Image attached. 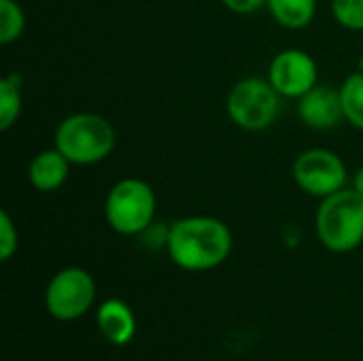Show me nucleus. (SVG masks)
<instances>
[{"label":"nucleus","mask_w":363,"mask_h":361,"mask_svg":"<svg viewBox=\"0 0 363 361\" xmlns=\"http://www.w3.org/2000/svg\"><path fill=\"white\" fill-rule=\"evenodd\" d=\"M234 238L225 221L208 215L177 219L166 234V251L174 266L187 272L219 268L232 253Z\"/></svg>","instance_id":"obj_1"},{"label":"nucleus","mask_w":363,"mask_h":361,"mask_svg":"<svg viewBox=\"0 0 363 361\" xmlns=\"http://www.w3.org/2000/svg\"><path fill=\"white\" fill-rule=\"evenodd\" d=\"M115 143L113 123L98 113H72L64 117L53 136V147L74 166H91L106 160Z\"/></svg>","instance_id":"obj_2"},{"label":"nucleus","mask_w":363,"mask_h":361,"mask_svg":"<svg viewBox=\"0 0 363 361\" xmlns=\"http://www.w3.org/2000/svg\"><path fill=\"white\" fill-rule=\"evenodd\" d=\"M319 243L332 253H351L363 243V198L345 187L321 200L315 215Z\"/></svg>","instance_id":"obj_3"},{"label":"nucleus","mask_w":363,"mask_h":361,"mask_svg":"<svg viewBox=\"0 0 363 361\" xmlns=\"http://www.w3.org/2000/svg\"><path fill=\"white\" fill-rule=\"evenodd\" d=\"M157 211L153 187L136 177L117 181L104 202V217L113 232L121 236H138L151 228Z\"/></svg>","instance_id":"obj_4"},{"label":"nucleus","mask_w":363,"mask_h":361,"mask_svg":"<svg viewBox=\"0 0 363 361\" xmlns=\"http://www.w3.org/2000/svg\"><path fill=\"white\" fill-rule=\"evenodd\" d=\"M283 96L268 79L247 77L232 85L228 94V117L234 126L247 132H262L270 128L281 113Z\"/></svg>","instance_id":"obj_5"},{"label":"nucleus","mask_w":363,"mask_h":361,"mask_svg":"<svg viewBox=\"0 0 363 361\" xmlns=\"http://www.w3.org/2000/svg\"><path fill=\"white\" fill-rule=\"evenodd\" d=\"M96 300L94 277L79 266H68L51 277L45 287V309L62 323L81 319Z\"/></svg>","instance_id":"obj_6"},{"label":"nucleus","mask_w":363,"mask_h":361,"mask_svg":"<svg viewBox=\"0 0 363 361\" xmlns=\"http://www.w3.org/2000/svg\"><path fill=\"white\" fill-rule=\"evenodd\" d=\"M296 185L315 198H328L347 187L349 172L345 160L330 149H306L294 162Z\"/></svg>","instance_id":"obj_7"},{"label":"nucleus","mask_w":363,"mask_h":361,"mask_svg":"<svg viewBox=\"0 0 363 361\" xmlns=\"http://www.w3.org/2000/svg\"><path fill=\"white\" fill-rule=\"evenodd\" d=\"M268 81L283 98L298 100L319 83V68L308 51L289 47L272 57Z\"/></svg>","instance_id":"obj_8"},{"label":"nucleus","mask_w":363,"mask_h":361,"mask_svg":"<svg viewBox=\"0 0 363 361\" xmlns=\"http://www.w3.org/2000/svg\"><path fill=\"white\" fill-rule=\"evenodd\" d=\"M298 117L313 130H332L345 119L340 89L317 83L311 91L298 98Z\"/></svg>","instance_id":"obj_9"},{"label":"nucleus","mask_w":363,"mask_h":361,"mask_svg":"<svg viewBox=\"0 0 363 361\" xmlns=\"http://www.w3.org/2000/svg\"><path fill=\"white\" fill-rule=\"evenodd\" d=\"M96 326L102 338L115 347H125L136 336L134 311L119 298H108L98 306Z\"/></svg>","instance_id":"obj_10"},{"label":"nucleus","mask_w":363,"mask_h":361,"mask_svg":"<svg viewBox=\"0 0 363 361\" xmlns=\"http://www.w3.org/2000/svg\"><path fill=\"white\" fill-rule=\"evenodd\" d=\"M70 166L72 164L55 147L43 149L32 157L28 166V181L40 194L57 191L68 181Z\"/></svg>","instance_id":"obj_11"},{"label":"nucleus","mask_w":363,"mask_h":361,"mask_svg":"<svg viewBox=\"0 0 363 361\" xmlns=\"http://www.w3.org/2000/svg\"><path fill=\"white\" fill-rule=\"evenodd\" d=\"M266 9L287 30L306 28L317 13V0H268Z\"/></svg>","instance_id":"obj_12"},{"label":"nucleus","mask_w":363,"mask_h":361,"mask_svg":"<svg viewBox=\"0 0 363 361\" xmlns=\"http://www.w3.org/2000/svg\"><path fill=\"white\" fill-rule=\"evenodd\" d=\"M23 98H21V74L6 72L0 79V130L6 132L17 123L21 115Z\"/></svg>","instance_id":"obj_13"},{"label":"nucleus","mask_w":363,"mask_h":361,"mask_svg":"<svg viewBox=\"0 0 363 361\" xmlns=\"http://www.w3.org/2000/svg\"><path fill=\"white\" fill-rule=\"evenodd\" d=\"M340 100H342V113L345 121H349L353 128L363 132V72H351L345 83L340 85Z\"/></svg>","instance_id":"obj_14"},{"label":"nucleus","mask_w":363,"mask_h":361,"mask_svg":"<svg viewBox=\"0 0 363 361\" xmlns=\"http://www.w3.org/2000/svg\"><path fill=\"white\" fill-rule=\"evenodd\" d=\"M26 30V15L17 0H0V43L11 45L21 38Z\"/></svg>","instance_id":"obj_15"},{"label":"nucleus","mask_w":363,"mask_h":361,"mask_svg":"<svg viewBox=\"0 0 363 361\" xmlns=\"http://www.w3.org/2000/svg\"><path fill=\"white\" fill-rule=\"evenodd\" d=\"M332 15L347 30H363V0H332Z\"/></svg>","instance_id":"obj_16"},{"label":"nucleus","mask_w":363,"mask_h":361,"mask_svg":"<svg viewBox=\"0 0 363 361\" xmlns=\"http://www.w3.org/2000/svg\"><path fill=\"white\" fill-rule=\"evenodd\" d=\"M17 247H19L17 226L6 211H0V260L9 262L17 253Z\"/></svg>","instance_id":"obj_17"},{"label":"nucleus","mask_w":363,"mask_h":361,"mask_svg":"<svg viewBox=\"0 0 363 361\" xmlns=\"http://www.w3.org/2000/svg\"><path fill=\"white\" fill-rule=\"evenodd\" d=\"M232 13H238V15H251L259 9L266 6L268 0H221Z\"/></svg>","instance_id":"obj_18"},{"label":"nucleus","mask_w":363,"mask_h":361,"mask_svg":"<svg viewBox=\"0 0 363 361\" xmlns=\"http://www.w3.org/2000/svg\"><path fill=\"white\" fill-rule=\"evenodd\" d=\"M353 189L363 198V166L357 170V174H355V179H353Z\"/></svg>","instance_id":"obj_19"},{"label":"nucleus","mask_w":363,"mask_h":361,"mask_svg":"<svg viewBox=\"0 0 363 361\" xmlns=\"http://www.w3.org/2000/svg\"><path fill=\"white\" fill-rule=\"evenodd\" d=\"M359 70L363 72V53H362V57H359Z\"/></svg>","instance_id":"obj_20"}]
</instances>
